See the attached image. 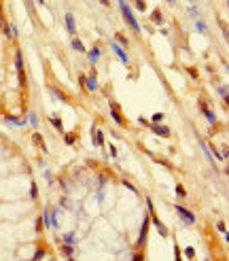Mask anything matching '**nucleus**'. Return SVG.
I'll list each match as a JSON object with an SVG mask.
<instances>
[{"label":"nucleus","mask_w":229,"mask_h":261,"mask_svg":"<svg viewBox=\"0 0 229 261\" xmlns=\"http://www.w3.org/2000/svg\"><path fill=\"white\" fill-rule=\"evenodd\" d=\"M83 85L89 89V91H96V89H98V79H96V72H94V70L89 72V77H85Z\"/></svg>","instance_id":"3"},{"label":"nucleus","mask_w":229,"mask_h":261,"mask_svg":"<svg viewBox=\"0 0 229 261\" xmlns=\"http://www.w3.org/2000/svg\"><path fill=\"white\" fill-rule=\"evenodd\" d=\"M64 242H66V244H74V234H72V231L64 236Z\"/></svg>","instance_id":"23"},{"label":"nucleus","mask_w":229,"mask_h":261,"mask_svg":"<svg viewBox=\"0 0 229 261\" xmlns=\"http://www.w3.org/2000/svg\"><path fill=\"white\" fill-rule=\"evenodd\" d=\"M151 19H153L155 24H161V21H163V15H161V11H159V9H155V11L151 13Z\"/></svg>","instance_id":"14"},{"label":"nucleus","mask_w":229,"mask_h":261,"mask_svg":"<svg viewBox=\"0 0 229 261\" xmlns=\"http://www.w3.org/2000/svg\"><path fill=\"white\" fill-rule=\"evenodd\" d=\"M4 121H7V123H11V125H17V128H24V125H25V121H24V119L11 117V115H7V117H4Z\"/></svg>","instance_id":"11"},{"label":"nucleus","mask_w":229,"mask_h":261,"mask_svg":"<svg viewBox=\"0 0 229 261\" xmlns=\"http://www.w3.org/2000/svg\"><path fill=\"white\" fill-rule=\"evenodd\" d=\"M176 195H178V198H185V195H187V191H185L182 185H176Z\"/></svg>","instance_id":"22"},{"label":"nucleus","mask_w":229,"mask_h":261,"mask_svg":"<svg viewBox=\"0 0 229 261\" xmlns=\"http://www.w3.org/2000/svg\"><path fill=\"white\" fill-rule=\"evenodd\" d=\"M36 183H32V187H30V198H32V200H36Z\"/></svg>","instance_id":"26"},{"label":"nucleus","mask_w":229,"mask_h":261,"mask_svg":"<svg viewBox=\"0 0 229 261\" xmlns=\"http://www.w3.org/2000/svg\"><path fill=\"white\" fill-rule=\"evenodd\" d=\"M151 221L155 223V227H157V229H159V234H161V236H168V229H166V225H163V223H161V221L157 219L155 214H151Z\"/></svg>","instance_id":"9"},{"label":"nucleus","mask_w":229,"mask_h":261,"mask_svg":"<svg viewBox=\"0 0 229 261\" xmlns=\"http://www.w3.org/2000/svg\"><path fill=\"white\" fill-rule=\"evenodd\" d=\"M43 223H45V227H51V210H45V214H43Z\"/></svg>","instance_id":"21"},{"label":"nucleus","mask_w":229,"mask_h":261,"mask_svg":"<svg viewBox=\"0 0 229 261\" xmlns=\"http://www.w3.org/2000/svg\"><path fill=\"white\" fill-rule=\"evenodd\" d=\"M110 115H112V119L119 123V125H125V121H123V117L119 115V106L115 104V102H110Z\"/></svg>","instance_id":"5"},{"label":"nucleus","mask_w":229,"mask_h":261,"mask_svg":"<svg viewBox=\"0 0 229 261\" xmlns=\"http://www.w3.org/2000/svg\"><path fill=\"white\" fill-rule=\"evenodd\" d=\"M98 58H100V49H98V47H94L91 51H89V62H91V64H96V62H98Z\"/></svg>","instance_id":"15"},{"label":"nucleus","mask_w":229,"mask_h":261,"mask_svg":"<svg viewBox=\"0 0 229 261\" xmlns=\"http://www.w3.org/2000/svg\"><path fill=\"white\" fill-rule=\"evenodd\" d=\"M28 119H30V123L36 128V117H34V113H30V115H28Z\"/></svg>","instance_id":"32"},{"label":"nucleus","mask_w":229,"mask_h":261,"mask_svg":"<svg viewBox=\"0 0 229 261\" xmlns=\"http://www.w3.org/2000/svg\"><path fill=\"white\" fill-rule=\"evenodd\" d=\"M32 140H34V142L38 144V147H40V149H43V151H47V147H45V142H43V136H40V134H34V136H32Z\"/></svg>","instance_id":"17"},{"label":"nucleus","mask_w":229,"mask_h":261,"mask_svg":"<svg viewBox=\"0 0 229 261\" xmlns=\"http://www.w3.org/2000/svg\"><path fill=\"white\" fill-rule=\"evenodd\" d=\"M151 121H153V123H159V121H163V113H155V115L151 117Z\"/></svg>","instance_id":"24"},{"label":"nucleus","mask_w":229,"mask_h":261,"mask_svg":"<svg viewBox=\"0 0 229 261\" xmlns=\"http://www.w3.org/2000/svg\"><path fill=\"white\" fill-rule=\"evenodd\" d=\"M189 13H191L193 17H197V9H195V7H189Z\"/></svg>","instance_id":"36"},{"label":"nucleus","mask_w":229,"mask_h":261,"mask_svg":"<svg viewBox=\"0 0 229 261\" xmlns=\"http://www.w3.org/2000/svg\"><path fill=\"white\" fill-rule=\"evenodd\" d=\"M174 210H176V212L181 214V219H182V221H185V223H195V214H193L191 210H187V208H182V206H178V204L174 206Z\"/></svg>","instance_id":"2"},{"label":"nucleus","mask_w":229,"mask_h":261,"mask_svg":"<svg viewBox=\"0 0 229 261\" xmlns=\"http://www.w3.org/2000/svg\"><path fill=\"white\" fill-rule=\"evenodd\" d=\"M43 2H45V0H38V4H43Z\"/></svg>","instance_id":"37"},{"label":"nucleus","mask_w":229,"mask_h":261,"mask_svg":"<svg viewBox=\"0 0 229 261\" xmlns=\"http://www.w3.org/2000/svg\"><path fill=\"white\" fill-rule=\"evenodd\" d=\"M136 9H138V11H144L146 2H144V0H136Z\"/></svg>","instance_id":"25"},{"label":"nucleus","mask_w":229,"mask_h":261,"mask_svg":"<svg viewBox=\"0 0 229 261\" xmlns=\"http://www.w3.org/2000/svg\"><path fill=\"white\" fill-rule=\"evenodd\" d=\"M123 185H125V187H127V189H132V191H134V193H136V187H134L132 183H127V180H123Z\"/></svg>","instance_id":"34"},{"label":"nucleus","mask_w":229,"mask_h":261,"mask_svg":"<svg viewBox=\"0 0 229 261\" xmlns=\"http://www.w3.org/2000/svg\"><path fill=\"white\" fill-rule=\"evenodd\" d=\"M199 106H202V113H204V117L208 119V121H210V123H217V117H214V113H212V110H210V108L206 106L204 102H202V104H199Z\"/></svg>","instance_id":"8"},{"label":"nucleus","mask_w":229,"mask_h":261,"mask_svg":"<svg viewBox=\"0 0 229 261\" xmlns=\"http://www.w3.org/2000/svg\"><path fill=\"white\" fill-rule=\"evenodd\" d=\"M218 94H221L223 98H225V100H227V85H225V87H218Z\"/></svg>","instance_id":"31"},{"label":"nucleus","mask_w":229,"mask_h":261,"mask_svg":"<svg viewBox=\"0 0 229 261\" xmlns=\"http://www.w3.org/2000/svg\"><path fill=\"white\" fill-rule=\"evenodd\" d=\"M66 28H68V32H70V34H74V32H76V26H74V17L70 15V13H66Z\"/></svg>","instance_id":"10"},{"label":"nucleus","mask_w":229,"mask_h":261,"mask_svg":"<svg viewBox=\"0 0 229 261\" xmlns=\"http://www.w3.org/2000/svg\"><path fill=\"white\" fill-rule=\"evenodd\" d=\"M151 130L155 132L157 136H163V138H168V136H170V130L166 128V125H157V123H153V125H151Z\"/></svg>","instance_id":"6"},{"label":"nucleus","mask_w":229,"mask_h":261,"mask_svg":"<svg viewBox=\"0 0 229 261\" xmlns=\"http://www.w3.org/2000/svg\"><path fill=\"white\" fill-rule=\"evenodd\" d=\"M94 140H96L98 147H102V144H104V134L100 130H94Z\"/></svg>","instance_id":"12"},{"label":"nucleus","mask_w":229,"mask_h":261,"mask_svg":"<svg viewBox=\"0 0 229 261\" xmlns=\"http://www.w3.org/2000/svg\"><path fill=\"white\" fill-rule=\"evenodd\" d=\"M149 223H151V219L144 217V223H142V229H140V236H138V246H142L146 242V234H149Z\"/></svg>","instance_id":"4"},{"label":"nucleus","mask_w":229,"mask_h":261,"mask_svg":"<svg viewBox=\"0 0 229 261\" xmlns=\"http://www.w3.org/2000/svg\"><path fill=\"white\" fill-rule=\"evenodd\" d=\"M15 64H17V70H19V72L24 70V58H21L19 51H17V55H15Z\"/></svg>","instance_id":"19"},{"label":"nucleus","mask_w":229,"mask_h":261,"mask_svg":"<svg viewBox=\"0 0 229 261\" xmlns=\"http://www.w3.org/2000/svg\"><path fill=\"white\" fill-rule=\"evenodd\" d=\"M112 51H115V53L119 55V59L123 62V64H130V59H127V53H125V51H123V49H121L119 45H117V43H112Z\"/></svg>","instance_id":"7"},{"label":"nucleus","mask_w":229,"mask_h":261,"mask_svg":"<svg viewBox=\"0 0 229 261\" xmlns=\"http://www.w3.org/2000/svg\"><path fill=\"white\" fill-rule=\"evenodd\" d=\"M43 257H45V250H43V249H38L36 253H34V259H43Z\"/></svg>","instance_id":"29"},{"label":"nucleus","mask_w":229,"mask_h":261,"mask_svg":"<svg viewBox=\"0 0 229 261\" xmlns=\"http://www.w3.org/2000/svg\"><path fill=\"white\" fill-rule=\"evenodd\" d=\"M168 2H174V0H168Z\"/></svg>","instance_id":"38"},{"label":"nucleus","mask_w":229,"mask_h":261,"mask_svg":"<svg viewBox=\"0 0 229 261\" xmlns=\"http://www.w3.org/2000/svg\"><path fill=\"white\" fill-rule=\"evenodd\" d=\"M66 144H74V136H70V134H66Z\"/></svg>","instance_id":"33"},{"label":"nucleus","mask_w":229,"mask_h":261,"mask_svg":"<svg viewBox=\"0 0 229 261\" xmlns=\"http://www.w3.org/2000/svg\"><path fill=\"white\" fill-rule=\"evenodd\" d=\"M217 229L221 231V234H227V225H225V223H218V225H217Z\"/></svg>","instance_id":"30"},{"label":"nucleus","mask_w":229,"mask_h":261,"mask_svg":"<svg viewBox=\"0 0 229 261\" xmlns=\"http://www.w3.org/2000/svg\"><path fill=\"white\" fill-rule=\"evenodd\" d=\"M119 7H121V13H123V17H125V21L134 28V32H140V24L136 21V17H134V13L132 9L125 4V0H119Z\"/></svg>","instance_id":"1"},{"label":"nucleus","mask_w":229,"mask_h":261,"mask_svg":"<svg viewBox=\"0 0 229 261\" xmlns=\"http://www.w3.org/2000/svg\"><path fill=\"white\" fill-rule=\"evenodd\" d=\"M51 123H53V125H55V130L64 132V125H62V119L57 117V115H53V117H51Z\"/></svg>","instance_id":"18"},{"label":"nucleus","mask_w":229,"mask_h":261,"mask_svg":"<svg viewBox=\"0 0 229 261\" xmlns=\"http://www.w3.org/2000/svg\"><path fill=\"white\" fill-rule=\"evenodd\" d=\"M197 30H199V32H204V30H206V26H204V21H197Z\"/></svg>","instance_id":"35"},{"label":"nucleus","mask_w":229,"mask_h":261,"mask_svg":"<svg viewBox=\"0 0 229 261\" xmlns=\"http://www.w3.org/2000/svg\"><path fill=\"white\" fill-rule=\"evenodd\" d=\"M62 253H64V257H72V255H74V246H72V244H64V246H62Z\"/></svg>","instance_id":"13"},{"label":"nucleus","mask_w":229,"mask_h":261,"mask_svg":"<svg viewBox=\"0 0 229 261\" xmlns=\"http://www.w3.org/2000/svg\"><path fill=\"white\" fill-rule=\"evenodd\" d=\"M72 49H74V51H79V53H81V51H85L83 43H81L79 38H72Z\"/></svg>","instance_id":"20"},{"label":"nucleus","mask_w":229,"mask_h":261,"mask_svg":"<svg viewBox=\"0 0 229 261\" xmlns=\"http://www.w3.org/2000/svg\"><path fill=\"white\" fill-rule=\"evenodd\" d=\"M51 96H53V98H57V100H62V102H66V100H68V98L62 94L60 89H55V87H51Z\"/></svg>","instance_id":"16"},{"label":"nucleus","mask_w":229,"mask_h":261,"mask_svg":"<svg viewBox=\"0 0 229 261\" xmlns=\"http://www.w3.org/2000/svg\"><path fill=\"white\" fill-rule=\"evenodd\" d=\"M185 257H189V259H193V257H195V250H193L191 246H189V249H185Z\"/></svg>","instance_id":"27"},{"label":"nucleus","mask_w":229,"mask_h":261,"mask_svg":"<svg viewBox=\"0 0 229 261\" xmlns=\"http://www.w3.org/2000/svg\"><path fill=\"white\" fill-rule=\"evenodd\" d=\"M117 40H119V43L123 45V47H127V38H125L123 34H117Z\"/></svg>","instance_id":"28"}]
</instances>
